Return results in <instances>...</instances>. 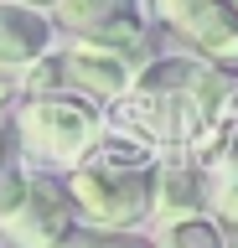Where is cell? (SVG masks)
I'll use <instances>...</instances> for the list:
<instances>
[{
	"instance_id": "1",
	"label": "cell",
	"mask_w": 238,
	"mask_h": 248,
	"mask_svg": "<svg viewBox=\"0 0 238 248\" xmlns=\"http://www.w3.org/2000/svg\"><path fill=\"white\" fill-rule=\"evenodd\" d=\"M83 228L140 232L150 222V186H156V155L129 140H98L73 170H63Z\"/></svg>"
},
{
	"instance_id": "2",
	"label": "cell",
	"mask_w": 238,
	"mask_h": 248,
	"mask_svg": "<svg viewBox=\"0 0 238 248\" xmlns=\"http://www.w3.org/2000/svg\"><path fill=\"white\" fill-rule=\"evenodd\" d=\"M16 145L21 155L42 160L36 170H73L83 155L104 140V114L88 98H73V93H26L16 104Z\"/></svg>"
},
{
	"instance_id": "3",
	"label": "cell",
	"mask_w": 238,
	"mask_h": 248,
	"mask_svg": "<svg viewBox=\"0 0 238 248\" xmlns=\"http://www.w3.org/2000/svg\"><path fill=\"white\" fill-rule=\"evenodd\" d=\"M73 228H78V212H73L63 176L26 166L16 202L0 212V243L5 248H63V238Z\"/></svg>"
},
{
	"instance_id": "4",
	"label": "cell",
	"mask_w": 238,
	"mask_h": 248,
	"mask_svg": "<svg viewBox=\"0 0 238 248\" xmlns=\"http://www.w3.org/2000/svg\"><path fill=\"white\" fill-rule=\"evenodd\" d=\"M145 62H150L145 46L73 42L63 52H52V78H57V93H73V98H88V104H114L135 88Z\"/></svg>"
},
{
	"instance_id": "5",
	"label": "cell",
	"mask_w": 238,
	"mask_h": 248,
	"mask_svg": "<svg viewBox=\"0 0 238 248\" xmlns=\"http://www.w3.org/2000/svg\"><path fill=\"white\" fill-rule=\"evenodd\" d=\"M156 21L187 42L202 62H238V5L233 0H150Z\"/></svg>"
},
{
	"instance_id": "6",
	"label": "cell",
	"mask_w": 238,
	"mask_h": 248,
	"mask_svg": "<svg viewBox=\"0 0 238 248\" xmlns=\"http://www.w3.org/2000/svg\"><path fill=\"white\" fill-rule=\"evenodd\" d=\"M52 26L94 46H145L140 0H52Z\"/></svg>"
},
{
	"instance_id": "7",
	"label": "cell",
	"mask_w": 238,
	"mask_h": 248,
	"mask_svg": "<svg viewBox=\"0 0 238 248\" xmlns=\"http://www.w3.org/2000/svg\"><path fill=\"white\" fill-rule=\"evenodd\" d=\"M47 52H52V16L21 0H0V78L26 73Z\"/></svg>"
},
{
	"instance_id": "8",
	"label": "cell",
	"mask_w": 238,
	"mask_h": 248,
	"mask_svg": "<svg viewBox=\"0 0 238 248\" xmlns=\"http://www.w3.org/2000/svg\"><path fill=\"white\" fill-rule=\"evenodd\" d=\"M207 207V176L197 166H160L156 160V186H150V217H191Z\"/></svg>"
},
{
	"instance_id": "9",
	"label": "cell",
	"mask_w": 238,
	"mask_h": 248,
	"mask_svg": "<svg viewBox=\"0 0 238 248\" xmlns=\"http://www.w3.org/2000/svg\"><path fill=\"white\" fill-rule=\"evenodd\" d=\"M150 248H228V238L218 232L212 217L191 212V217H171V222H160V232L150 238Z\"/></svg>"
},
{
	"instance_id": "10",
	"label": "cell",
	"mask_w": 238,
	"mask_h": 248,
	"mask_svg": "<svg viewBox=\"0 0 238 248\" xmlns=\"http://www.w3.org/2000/svg\"><path fill=\"white\" fill-rule=\"evenodd\" d=\"M21 181H26V166H21V145H16V129L11 119H0V212L16 202Z\"/></svg>"
},
{
	"instance_id": "11",
	"label": "cell",
	"mask_w": 238,
	"mask_h": 248,
	"mask_svg": "<svg viewBox=\"0 0 238 248\" xmlns=\"http://www.w3.org/2000/svg\"><path fill=\"white\" fill-rule=\"evenodd\" d=\"M207 217L218 222L222 238H228V232L238 238V170H228V176L207 191Z\"/></svg>"
},
{
	"instance_id": "12",
	"label": "cell",
	"mask_w": 238,
	"mask_h": 248,
	"mask_svg": "<svg viewBox=\"0 0 238 248\" xmlns=\"http://www.w3.org/2000/svg\"><path fill=\"white\" fill-rule=\"evenodd\" d=\"M63 248H150L145 232H114V228H73L63 238Z\"/></svg>"
},
{
	"instance_id": "13",
	"label": "cell",
	"mask_w": 238,
	"mask_h": 248,
	"mask_svg": "<svg viewBox=\"0 0 238 248\" xmlns=\"http://www.w3.org/2000/svg\"><path fill=\"white\" fill-rule=\"evenodd\" d=\"M21 5H32V11H52V0H21Z\"/></svg>"
},
{
	"instance_id": "14",
	"label": "cell",
	"mask_w": 238,
	"mask_h": 248,
	"mask_svg": "<svg viewBox=\"0 0 238 248\" xmlns=\"http://www.w3.org/2000/svg\"><path fill=\"white\" fill-rule=\"evenodd\" d=\"M228 248H238V243H228Z\"/></svg>"
},
{
	"instance_id": "15",
	"label": "cell",
	"mask_w": 238,
	"mask_h": 248,
	"mask_svg": "<svg viewBox=\"0 0 238 248\" xmlns=\"http://www.w3.org/2000/svg\"><path fill=\"white\" fill-rule=\"evenodd\" d=\"M0 248H5V243H0Z\"/></svg>"
},
{
	"instance_id": "16",
	"label": "cell",
	"mask_w": 238,
	"mask_h": 248,
	"mask_svg": "<svg viewBox=\"0 0 238 248\" xmlns=\"http://www.w3.org/2000/svg\"><path fill=\"white\" fill-rule=\"evenodd\" d=\"M233 5H238V0H233Z\"/></svg>"
}]
</instances>
